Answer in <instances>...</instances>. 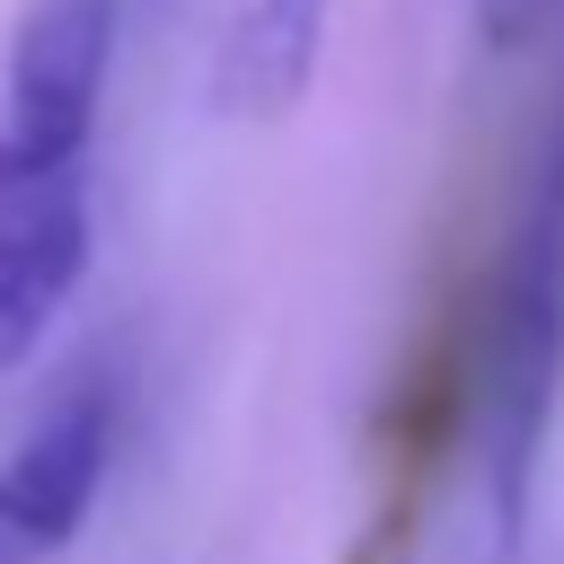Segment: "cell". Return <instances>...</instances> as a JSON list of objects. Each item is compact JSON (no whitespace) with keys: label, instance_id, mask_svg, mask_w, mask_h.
<instances>
[{"label":"cell","instance_id":"cell-1","mask_svg":"<svg viewBox=\"0 0 564 564\" xmlns=\"http://www.w3.org/2000/svg\"><path fill=\"white\" fill-rule=\"evenodd\" d=\"M115 62V0H35L0 79V370L70 308L97 238L88 167Z\"/></svg>","mask_w":564,"mask_h":564},{"label":"cell","instance_id":"cell-2","mask_svg":"<svg viewBox=\"0 0 564 564\" xmlns=\"http://www.w3.org/2000/svg\"><path fill=\"white\" fill-rule=\"evenodd\" d=\"M555 379H564V123L546 141V167H538L511 256L494 273L485 352H476V449H485V485H494L502 520H520V502H529Z\"/></svg>","mask_w":564,"mask_h":564},{"label":"cell","instance_id":"cell-3","mask_svg":"<svg viewBox=\"0 0 564 564\" xmlns=\"http://www.w3.org/2000/svg\"><path fill=\"white\" fill-rule=\"evenodd\" d=\"M115 458V405L97 388L62 397L53 414L26 423V441L0 458V564H44L79 538V520L97 511Z\"/></svg>","mask_w":564,"mask_h":564},{"label":"cell","instance_id":"cell-4","mask_svg":"<svg viewBox=\"0 0 564 564\" xmlns=\"http://www.w3.org/2000/svg\"><path fill=\"white\" fill-rule=\"evenodd\" d=\"M326 44V0H238L220 35V106L229 115H291Z\"/></svg>","mask_w":564,"mask_h":564}]
</instances>
